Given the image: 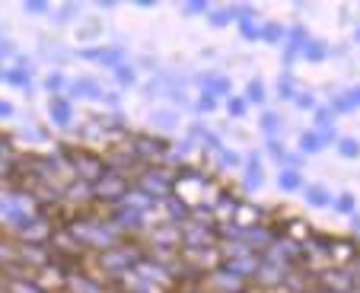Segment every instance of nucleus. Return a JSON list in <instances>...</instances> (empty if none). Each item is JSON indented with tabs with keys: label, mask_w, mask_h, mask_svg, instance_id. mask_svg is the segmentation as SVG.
<instances>
[{
	"label": "nucleus",
	"mask_w": 360,
	"mask_h": 293,
	"mask_svg": "<svg viewBox=\"0 0 360 293\" xmlns=\"http://www.w3.org/2000/svg\"><path fill=\"white\" fill-rule=\"evenodd\" d=\"M115 83L118 86H134L137 83V67L134 64H122V67H115Z\"/></svg>",
	"instance_id": "nucleus-27"
},
{
	"label": "nucleus",
	"mask_w": 360,
	"mask_h": 293,
	"mask_svg": "<svg viewBox=\"0 0 360 293\" xmlns=\"http://www.w3.org/2000/svg\"><path fill=\"white\" fill-rule=\"evenodd\" d=\"M134 188L141 191V195H147L153 204H163L166 198L176 195V172H169L166 166H160V163L143 166V169L137 172V178H134Z\"/></svg>",
	"instance_id": "nucleus-2"
},
{
	"label": "nucleus",
	"mask_w": 360,
	"mask_h": 293,
	"mask_svg": "<svg viewBox=\"0 0 360 293\" xmlns=\"http://www.w3.org/2000/svg\"><path fill=\"white\" fill-rule=\"evenodd\" d=\"M48 4L45 0H26V4H22V13H29V16H41V13H48Z\"/></svg>",
	"instance_id": "nucleus-38"
},
{
	"label": "nucleus",
	"mask_w": 360,
	"mask_h": 293,
	"mask_svg": "<svg viewBox=\"0 0 360 293\" xmlns=\"http://www.w3.org/2000/svg\"><path fill=\"white\" fill-rule=\"evenodd\" d=\"M284 39H287V29L281 26V22H265V26H262V41H268V45H281Z\"/></svg>",
	"instance_id": "nucleus-26"
},
{
	"label": "nucleus",
	"mask_w": 360,
	"mask_h": 293,
	"mask_svg": "<svg viewBox=\"0 0 360 293\" xmlns=\"http://www.w3.org/2000/svg\"><path fill=\"white\" fill-rule=\"evenodd\" d=\"M185 293H211L207 287H195V290H185Z\"/></svg>",
	"instance_id": "nucleus-42"
},
{
	"label": "nucleus",
	"mask_w": 360,
	"mask_h": 293,
	"mask_svg": "<svg viewBox=\"0 0 360 293\" xmlns=\"http://www.w3.org/2000/svg\"><path fill=\"white\" fill-rule=\"evenodd\" d=\"M306 185L303 172L300 169H290V166H284V169L278 172V188L284 191V195H293V191H300Z\"/></svg>",
	"instance_id": "nucleus-20"
},
{
	"label": "nucleus",
	"mask_w": 360,
	"mask_h": 293,
	"mask_svg": "<svg viewBox=\"0 0 360 293\" xmlns=\"http://www.w3.org/2000/svg\"><path fill=\"white\" fill-rule=\"evenodd\" d=\"M64 293H109V287L102 284L99 278L83 271H70L68 280H64Z\"/></svg>",
	"instance_id": "nucleus-8"
},
{
	"label": "nucleus",
	"mask_w": 360,
	"mask_h": 293,
	"mask_svg": "<svg viewBox=\"0 0 360 293\" xmlns=\"http://www.w3.org/2000/svg\"><path fill=\"white\" fill-rule=\"evenodd\" d=\"M293 105H297V109H309V112H316V96L309 93V89H306V93H297V96H293Z\"/></svg>",
	"instance_id": "nucleus-37"
},
{
	"label": "nucleus",
	"mask_w": 360,
	"mask_h": 293,
	"mask_svg": "<svg viewBox=\"0 0 360 293\" xmlns=\"http://www.w3.org/2000/svg\"><path fill=\"white\" fill-rule=\"evenodd\" d=\"M313 131H335V115L332 109H316V128Z\"/></svg>",
	"instance_id": "nucleus-34"
},
{
	"label": "nucleus",
	"mask_w": 360,
	"mask_h": 293,
	"mask_svg": "<svg viewBox=\"0 0 360 293\" xmlns=\"http://www.w3.org/2000/svg\"><path fill=\"white\" fill-rule=\"evenodd\" d=\"M354 39H357V41H360V26H357V29H354Z\"/></svg>",
	"instance_id": "nucleus-43"
},
{
	"label": "nucleus",
	"mask_w": 360,
	"mask_h": 293,
	"mask_svg": "<svg viewBox=\"0 0 360 293\" xmlns=\"http://www.w3.org/2000/svg\"><path fill=\"white\" fill-rule=\"evenodd\" d=\"M328 109H332V115H347V112H354L351 96H347V93L332 96V103H328Z\"/></svg>",
	"instance_id": "nucleus-28"
},
{
	"label": "nucleus",
	"mask_w": 360,
	"mask_h": 293,
	"mask_svg": "<svg viewBox=\"0 0 360 293\" xmlns=\"http://www.w3.org/2000/svg\"><path fill=\"white\" fill-rule=\"evenodd\" d=\"M214 109H217V99H214L211 93H201L195 99V112H198V115H211Z\"/></svg>",
	"instance_id": "nucleus-33"
},
{
	"label": "nucleus",
	"mask_w": 360,
	"mask_h": 293,
	"mask_svg": "<svg viewBox=\"0 0 360 293\" xmlns=\"http://www.w3.org/2000/svg\"><path fill=\"white\" fill-rule=\"evenodd\" d=\"M150 128H160V131H169V128H179V112H153L150 115Z\"/></svg>",
	"instance_id": "nucleus-23"
},
{
	"label": "nucleus",
	"mask_w": 360,
	"mask_h": 293,
	"mask_svg": "<svg viewBox=\"0 0 360 293\" xmlns=\"http://www.w3.org/2000/svg\"><path fill=\"white\" fill-rule=\"evenodd\" d=\"M220 166H230V169H239L243 166V159H239V153L236 150H226V147H220Z\"/></svg>",
	"instance_id": "nucleus-35"
},
{
	"label": "nucleus",
	"mask_w": 360,
	"mask_h": 293,
	"mask_svg": "<svg viewBox=\"0 0 360 293\" xmlns=\"http://www.w3.org/2000/svg\"><path fill=\"white\" fill-rule=\"evenodd\" d=\"M131 188H134V182H131L128 172L109 169L96 185H89V198H93L96 204H105V207L112 211V207H118L124 198H128Z\"/></svg>",
	"instance_id": "nucleus-3"
},
{
	"label": "nucleus",
	"mask_w": 360,
	"mask_h": 293,
	"mask_svg": "<svg viewBox=\"0 0 360 293\" xmlns=\"http://www.w3.org/2000/svg\"><path fill=\"white\" fill-rule=\"evenodd\" d=\"M68 93L77 96V99H102V83H96L93 77H77V80L68 83Z\"/></svg>",
	"instance_id": "nucleus-12"
},
{
	"label": "nucleus",
	"mask_w": 360,
	"mask_h": 293,
	"mask_svg": "<svg viewBox=\"0 0 360 293\" xmlns=\"http://www.w3.org/2000/svg\"><path fill=\"white\" fill-rule=\"evenodd\" d=\"M4 83H10V86H16V89H32V77H29V64H26V58H20V64L16 67H7L4 70Z\"/></svg>",
	"instance_id": "nucleus-15"
},
{
	"label": "nucleus",
	"mask_w": 360,
	"mask_h": 293,
	"mask_svg": "<svg viewBox=\"0 0 360 293\" xmlns=\"http://www.w3.org/2000/svg\"><path fill=\"white\" fill-rule=\"evenodd\" d=\"M259 128L265 131L268 137H274V134H278V128H281V115H278V112H262Z\"/></svg>",
	"instance_id": "nucleus-29"
},
{
	"label": "nucleus",
	"mask_w": 360,
	"mask_h": 293,
	"mask_svg": "<svg viewBox=\"0 0 360 293\" xmlns=\"http://www.w3.org/2000/svg\"><path fill=\"white\" fill-rule=\"evenodd\" d=\"M143 252L134 246V242H115L112 249H102V252H96V265H99V271L105 274V278H124L128 271H134L137 265H141Z\"/></svg>",
	"instance_id": "nucleus-1"
},
{
	"label": "nucleus",
	"mask_w": 360,
	"mask_h": 293,
	"mask_svg": "<svg viewBox=\"0 0 360 293\" xmlns=\"http://www.w3.org/2000/svg\"><path fill=\"white\" fill-rule=\"evenodd\" d=\"M245 188L249 191H259L262 185H265V169H262V159H259V153H252L249 159H245Z\"/></svg>",
	"instance_id": "nucleus-18"
},
{
	"label": "nucleus",
	"mask_w": 360,
	"mask_h": 293,
	"mask_svg": "<svg viewBox=\"0 0 360 293\" xmlns=\"http://www.w3.org/2000/svg\"><path fill=\"white\" fill-rule=\"evenodd\" d=\"M239 32H243L245 41H259L262 39V26H255V20H252V22H239Z\"/></svg>",
	"instance_id": "nucleus-36"
},
{
	"label": "nucleus",
	"mask_w": 360,
	"mask_h": 293,
	"mask_svg": "<svg viewBox=\"0 0 360 293\" xmlns=\"http://www.w3.org/2000/svg\"><path fill=\"white\" fill-rule=\"evenodd\" d=\"M226 112H230V118H243L245 112H249V105H245L243 96H226Z\"/></svg>",
	"instance_id": "nucleus-31"
},
{
	"label": "nucleus",
	"mask_w": 360,
	"mask_h": 293,
	"mask_svg": "<svg viewBox=\"0 0 360 293\" xmlns=\"http://www.w3.org/2000/svg\"><path fill=\"white\" fill-rule=\"evenodd\" d=\"M347 96H351L354 109H357V105H360V83H357V86H354V89H347Z\"/></svg>",
	"instance_id": "nucleus-41"
},
{
	"label": "nucleus",
	"mask_w": 360,
	"mask_h": 293,
	"mask_svg": "<svg viewBox=\"0 0 360 293\" xmlns=\"http://www.w3.org/2000/svg\"><path fill=\"white\" fill-rule=\"evenodd\" d=\"M201 287H207L211 293H252V280L243 278V274H236L233 268H226L224 261H217L211 271L204 274Z\"/></svg>",
	"instance_id": "nucleus-5"
},
{
	"label": "nucleus",
	"mask_w": 360,
	"mask_h": 293,
	"mask_svg": "<svg viewBox=\"0 0 360 293\" xmlns=\"http://www.w3.org/2000/svg\"><path fill=\"white\" fill-rule=\"evenodd\" d=\"M278 96L284 99V103H293V96H297V86H293V77L290 74H284L278 80Z\"/></svg>",
	"instance_id": "nucleus-32"
},
{
	"label": "nucleus",
	"mask_w": 360,
	"mask_h": 293,
	"mask_svg": "<svg viewBox=\"0 0 360 293\" xmlns=\"http://www.w3.org/2000/svg\"><path fill=\"white\" fill-rule=\"evenodd\" d=\"M83 61H99L102 67H122L124 64V48L122 45H105V48H80Z\"/></svg>",
	"instance_id": "nucleus-6"
},
{
	"label": "nucleus",
	"mask_w": 360,
	"mask_h": 293,
	"mask_svg": "<svg viewBox=\"0 0 360 293\" xmlns=\"http://www.w3.org/2000/svg\"><path fill=\"white\" fill-rule=\"evenodd\" d=\"M68 83H70V80L61 74V70H51V74L41 80V86H45L48 96H64V93H68Z\"/></svg>",
	"instance_id": "nucleus-22"
},
{
	"label": "nucleus",
	"mask_w": 360,
	"mask_h": 293,
	"mask_svg": "<svg viewBox=\"0 0 360 293\" xmlns=\"http://www.w3.org/2000/svg\"><path fill=\"white\" fill-rule=\"evenodd\" d=\"M48 122L55 128H70L74 124V103L68 96H48Z\"/></svg>",
	"instance_id": "nucleus-7"
},
{
	"label": "nucleus",
	"mask_w": 360,
	"mask_h": 293,
	"mask_svg": "<svg viewBox=\"0 0 360 293\" xmlns=\"http://www.w3.org/2000/svg\"><path fill=\"white\" fill-rule=\"evenodd\" d=\"M201 93H211L214 99H220V96H230V77L217 74V70H207V74H201Z\"/></svg>",
	"instance_id": "nucleus-13"
},
{
	"label": "nucleus",
	"mask_w": 360,
	"mask_h": 293,
	"mask_svg": "<svg viewBox=\"0 0 360 293\" xmlns=\"http://www.w3.org/2000/svg\"><path fill=\"white\" fill-rule=\"evenodd\" d=\"M68 169H70V178L80 185H96L105 172H109V159L102 153H93V150H70L68 153Z\"/></svg>",
	"instance_id": "nucleus-4"
},
{
	"label": "nucleus",
	"mask_w": 360,
	"mask_h": 293,
	"mask_svg": "<svg viewBox=\"0 0 360 293\" xmlns=\"http://www.w3.org/2000/svg\"><path fill=\"white\" fill-rule=\"evenodd\" d=\"M163 204H166V214H169L172 226H182V223H188V220L195 217V207H191L182 195H172V198H166Z\"/></svg>",
	"instance_id": "nucleus-11"
},
{
	"label": "nucleus",
	"mask_w": 360,
	"mask_h": 293,
	"mask_svg": "<svg viewBox=\"0 0 360 293\" xmlns=\"http://www.w3.org/2000/svg\"><path fill=\"white\" fill-rule=\"evenodd\" d=\"M332 141H338V137H335V131H303V134H300V153H303V157H313V153H319L322 147H326V143H332Z\"/></svg>",
	"instance_id": "nucleus-9"
},
{
	"label": "nucleus",
	"mask_w": 360,
	"mask_h": 293,
	"mask_svg": "<svg viewBox=\"0 0 360 293\" xmlns=\"http://www.w3.org/2000/svg\"><path fill=\"white\" fill-rule=\"evenodd\" d=\"M328 55H332V51H328V45H326V41H319V39H306V45L300 48V58H303L306 64H322Z\"/></svg>",
	"instance_id": "nucleus-19"
},
{
	"label": "nucleus",
	"mask_w": 360,
	"mask_h": 293,
	"mask_svg": "<svg viewBox=\"0 0 360 293\" xmlns=\"http://www.w3.org/2000/svg\"><path fill=\"white\" fill-rule=\"evenodd\" d=\"M236 22V7H217V10H207V26L211 29H224Z\"/></svg>",
	"instance_id": "nucleus-21"
},
{
	"label": "nucleus",
	"mask_w": 360,
	"mask_h": 293,
	"mask_svg": "<svg viewBox=\"0 0 360 293\" xmlns=\"http://www.w3.org/2000/svg\"><path fill=\"white\" fill-rule=\"evenodd\" d=\"M4 70H7V67H4V64H0V83H4Z\"/></svg>",
	"instance_id": "nucleus-44"
},
{
	"label": "nucleus",
	"mask_w": 360,
	"mask_h": 293,
	"mask_svg": "<svg viewBox=\"0 0 360 293\" xmlns=\"http://www.w3.org/2000/svg\"><path fill=\"white\" fill-rule=\"evenodd\" d=\"M306 39H309V35H306V29L303 26H293L290 32H287V45H284V64H293L300 58V48L306 45Z\"/></svg>",
	"instance_id": "nucleus-16"
},
{
	"label": "nucleus",
	"mask_w": 360,
	"mask_h": 293,
	"mask_svg": "<svg viewBox=\"0 0 360 293\" xmlns=\"http://www.w3.org/2000/svg\"><path fill=\"white\" fill-rule=\"evenodd\" d=\"M300 191H303V198L309 207H332V191H328L322 182H309Z\"/></svg>",
	"instance_id": "nucleus-14"
},
{
	"label": "nucleus",
	"mask_w": 360,
	"mask_h": 293,
	"mask_svg": "<svg viewBox=\"0 0 360 293\" xmlns=\"http://www.w3.org/2000/svg\"><path fill=\"white\" fill-rule=\"evenodd\" d=\"M13 115H16V105L10 103V99H4V96H0V122H10Z\"/></svg>",
	"instance_id": "nucleus-40"
},
{
	"label": "nucleus",
	"mask_w": 360,
	"mask_h": 293,
	"mask_svg": "<svg viewBox=\"0 0 360 293\" xmlns=\"http://www.w3.org/2000/svg\"><path fill=\"white\" fill-rule=\"evenodd\" d=\"M335 150H338L345 159H357L360 157V141L357 137H338V141H335Z\"/></svg>",
	"instance_id": "nucleus-25"
},
{
	"label": "nucleus",
	"mask_w": 360,
	"mask_h": 293,
	"mask_svg": "<svg viewBox=\"0 0 360 293\" xmlns=\"http://www.w3.org/2000/svg\"><path fill=\"white\" fill-rule=\"evenodd\" d=\"M332 204H335V211H338V214H354L357 201H354L351 191H341V195H335V198H332Z\"/></svg>",
	"instance_id": "nucleus-30"
},
{
	"label": "nucleus",
	"mask_w": 360,
	"mask_h": 293,
	"mask_svg": "<svg viewBox=\"0 0 360 293\" xmlns=\"http://www.w3.org/2000/svg\"><path fill=\"white\" fill-rule=\"evenodd\" d=\"M4 293H48L32 274H7L4 278Z\"/></svg>",
	"instance_id": "nucleus-10"
},
{
	"label": "nucleus",
	"mask_w": 360,
	"mask_h": 293,
	"mask_svg": "<svg viewBox=\"0 0 360 293\" xmlns=\"http://www.w3.org/2000/svg\"><path fill=\"white\" fill-rule=\"evenodd\" d=\"M245 105H265V99H268V93H265V83L262 80H252L249 86H245Z\"/></svg>",
	"instance_id": "nucleus-24"
},
{
	"label": "nucleus",
	"mask_w": 360,
	"mask_h": 293,
	"mask_svg": "<svg viewBox=\"0 0 360 293\" xmlns=\"http://www.w3.org/2000/svg\"><path fill=\"white\" fill-rule=\"evenodd\" d=\"M20 172V159H16V150L7 141H0V182H7Z\"/></svg>",
	"instance_id": "nucleus-17"
},
{
	"label": "nucleus",
	"mask_w": 360,
	"mask_h": 293,
	"mask_svg": "<svg viewBox=\"0 0 360 293\" xmlns=\"http://www.w3.org/2000/svg\"><path fill=\"white\" fill-rule=\"evenodd\" d=\"M207 10H211V4H207V0H195V4H188V7H185V13L188 16H207Z\"/></svg>",
	"instance_id": "nucleus-39"
}]
</instances>
